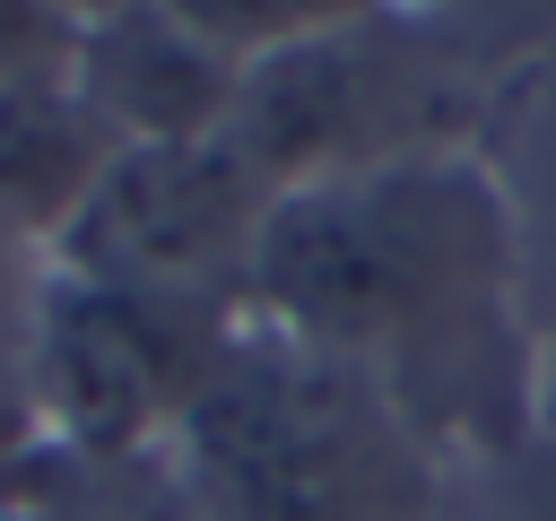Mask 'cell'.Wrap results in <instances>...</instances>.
Instances as JSON below:
<instances>
[{"label":"cell","mask_w":556,"mask_h":521,"mask_svg":"<svg viewBox=\"0 0 556 521\" xmlns=\"http://www.w3.org/2000/svg\"><path fill=\"white\" fill-rule=\"evenodd\" d=\"M252 321L365 373L426 443L530 425L521 217L478 148H426L278 191Z\"/></svg>","instance_id":"1"},{"label":"cell","mask_w":556,"mask_h":521,"mask_svg":"<svg viewBox=\"0 0 556 521\" xmlns=\"http://www.w3.org/2000/svg\"><path fill=\"white\" fill-rule=\"evenodd\" d=\"M70 35H78V17L35 9V0H0V87L26 78V69H61L70 61Z\"/></svg>","instance_id":"9"},{"label":"cell","mask_w":556,"mask_h":521,"mask_svg":"<svg viewBox=\"0 0 556 521\" xmlns=\"http://www.w3.org/2000/svg\"><path fill=\"white\" fill-rule=\"evenodd\" d=\"M208 52H226L243 78L261 69V61H278V52H304V43H321V35H348V26H365V17H382V9H408V0H165Z\"/></svg>","instance_id":"8"},{"label":"cell","mask_w":556,"mask_h":521,"mask_svg":"<svg viewBox=\"0 0 556 521\" xmlns=\"http://www.w3.org/2000/svg\"><path fill=\"white\" fill-rule=\"evenodd\" d=\"M35 9H61V17H96L104 0H35Z\"/></svg>","instance_id":"12"},{"label":"cell","mask_w":556,"mask_h":521,"mask_svg":"<svg viewBox=\"0 0 556 521\" xmlns=\"http://www.w3.org/2000/svg\"><path fill=\"white\" fill-rule=\"evenodd\" d=\"M243 321L252 313L139 295L43 260V287L17 330L35 434L78 460H156L200 408V391L217 382Z\"/></svg>","instance_id":"4"},{"label":"cell","mask_w":556,"mask_h":521,"mask_svg":"<svg viewBox=\"0 0 556 521\" xmlns=\"http://www.w3.org/2000/svg\"><path fill=\"white\" fill-rule=\"evenodd\" d=\"M35 287H43V252H35V243H17V234L0 226V339H17V330H26Z\"/></svg>","instance_id":"11"},{"label":"cell","mask_w":556,"mask_h":521,"mask_svg":"<svg viewBox=\"0 0 556 521\" xmlns=\"http://www.w3.org/2000/svg\"><path fill=\"white\" fill-rule=\"evenodd\" d=\"M43 434H35V399H26V356H17V339H0V469L9 460H26Z\"/></svg>","instance_id":"10"},{"label":"cell","mask_w":556,"mask_h":521,"mask_svg":"<svg viewBox=\"0 0 556 521\" xmlns=\"http://www.w3.org/2000/svg\"><path fill=\"white\" fill-rule=\"evenodd\" d=\"M70 78L122 148L208 139V130L235 122V96H243V69L226 52H208L165 0H104L96 17H78Z\"/></svg>","instance_id":"6"},{"label":"cell","mask_w":556,"mask_h":521,"mask_svg":"<svg viewBox=\"0 0 556 521\" xmlns=\"http://www.w3.org/2000/svg\"><path fill=\"white\" fill-rule=\"evenodd\" d=\"M113 130L104 113L78 96L70 61L61 69H26L0 87V226L35 252L61 243V226L78 217V200L96 191V174L113 165Z\"/></svg>","instance_id":"7"},{"label":"cell","mask_w":556,"mask_h":521,"mask_svg":"<svg viewBox=\"0 0 556 521\" xmlns=\"http://www.w3.org/2000/svg\"><path fill=\"white\" fill-rule=\"evenodd\" d=\"M226 130L278 191H295L426 148H478V96H469V61L443 35V0H408L348 35L261 61Z\"/></svg>","instance_id":"3"},{"label":"cell","mask_w":556,"mask_h":521,"mask_svg":"<svg viewBox=\"0 0 556 521\" xmlns=\"http://www.w3.org/2000/svg\"><path fill=\"white\" fill-rule=\"evenodd\" d=\"M278 182L243 156L235 130L208 139H139L113 148L61 243L43 252L52 269L139 287V295H182L217 313H252V260L269 234Z\"/></svg>","instance_id":"5"},{"label":"cell","mask_w":556,"mask_h":521,"mask_svg":"<svg viewBox=\"0 0 556 521\" xmlns=\"http://www.w3.org/2000/svg\"><path fill=\"white\" fill-rule=\"evenodd\" d=\"M426 452L365 373L261 321L165 443L191 521H434Z\"/></svg>","instance_id":"2"}]
</instances>
